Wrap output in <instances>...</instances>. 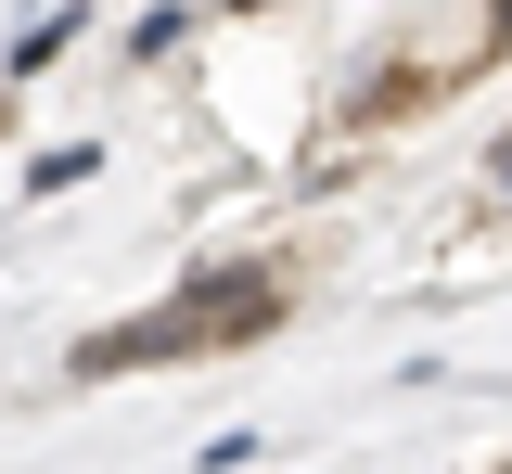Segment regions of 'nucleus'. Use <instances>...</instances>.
<instances>
[{
	"label": "nucleus",
	"mask_w": 512,
	"mask_h": 474,
	"mask_svg": "<svg viewBox=\"0 0 512 474\" xmlns=\"http://www.w3.org/2000/svg\"><path fill=\"white\" fill-rule=\"evenodd\" d=\"M180 295H192V321H205V359L282 321V270H256V257H231V270H192Z\"/></svg>",
	"instance_id": "f03ea898"
},
{
	"label": "nucleus",
	"mask_w": 512,
	"mask_h": 474,
	"mask_svg": "<svg viewBox=\"0 0 512 474\" xmlns=\"http://www.w3.org/2000/svg\"><path fill=\"white\" fill-rule=\"evenodd\" d=\"M167 359H205L192 295H167V308H128V321H103V334H77V346H64V385H116V372H167Z\"/></svg>",
	"instance_id": "f257e3e1"
},
{
	"label": "nucleus",
	"mask_w": 512,
	"mask_h": 474,
	"mask_svg": "<svg viewBox=\"0 0 512 474\" xmlns=\"http://www.w3.org/2000/svg\"><path fill=\"white\" fill-rule=\"evenodd\" d=\"M192 39V0H154V13H141V26H128V65H167V52H180Z\"/></svg>",
	"instance_id": "20e7f679"
},
{
	"label": "nucleus",
	"mask_w": 512,
	"mask_h": 474,
	"mask_svg": "<svg viewBox=\"0 0 512 474\" xmlns=\"http://www.w3.org/2000/svg\"><path fill=\"white\" fill-rule=\"evenodd\" d=\"M90 167H103V141H52V154H39V167H26V193H77V180H90Z\"/></svg>",
	"instance_id": "39448f33"
},
{
	"label": "nucleus",
	"mask_w": 512,
	"mask_h": 474,
	"mask_svg": "<svg viewBox=\"0 0 512 474\" xmlns=\"http://www.w3.org/2000/svg\"><path fill=\"white\" fill-rule=\"evenodd\" d=\"M77 39H90V13H77V0H52V13H26V26H13V52H0V77H39L52 52H77Z\"/></svg>",
	"instance_id": "7ed1b4c3"
},
{
	"label": "nucleus",
	"mask_w": 512,
	"mask_h": 474,
	"mask_svg": "<svg viewBox=\"0 0 512 474\" xmlns=\"http://www.w3.org/2000/svg\"><path fill=\"white\" fill-rule=\"evenodd\" d=\"M205 13H269V0H205Z\"/></svg>",
	"instance_id": "423d86ee"
}]
</instances>
